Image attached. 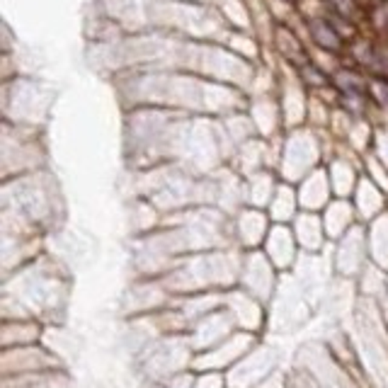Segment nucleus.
<instances>
[{
  "label": "nucleus",
  "instance_id": "nucleus-1",
  "mask_svg": "<svg viewBox=\"0 0 388 388\" xmlns=\"http://www.w3.org/2000/svg\"><path fill=\"white\" fill-rule=\"evenodd\" d=\"M311 37H313V42L318 44V47L330 49V51H338L342 44V37H340L338 29H335V24L323 22V20L311 22Z\"/></svg>",
  "mask_w": 388,
  "mask_h": 388
},
{
  "label": "nucleus",
  "instance_id": "nucleus-2",
  "mask_svg": "<svg viewBox=\"0 0 388 388\" xmlns=\"http://www.w3.org/2000/svg\"><path fill=\"white\" fill-rule=\"evenodd\" d=\"M335 83L340 85V90L345 95H364V90H366L364 80H361L357 73H347V70H342L338 78H335Z\"/></svg>",
  "mask_w": 388,
  "mask_h": 388
},
{
  "label": "nucleus",
  "instance_id": "nucleus-3",
  "mask_svg": "<svg viewBox=\"0 0 388 388\" xmlns=\"http://www.w3.org/2000/svg\"><path fill=\"white\" fill-rule=\"evenodd\" d=\"M301 75H304V80L306 83H311V85H325L328 83V75H325L323 70H318V66L315 64H304Z\"/></svg>",
  "mask_w": 388,
  "mask_h": 388
}]
</instances>
